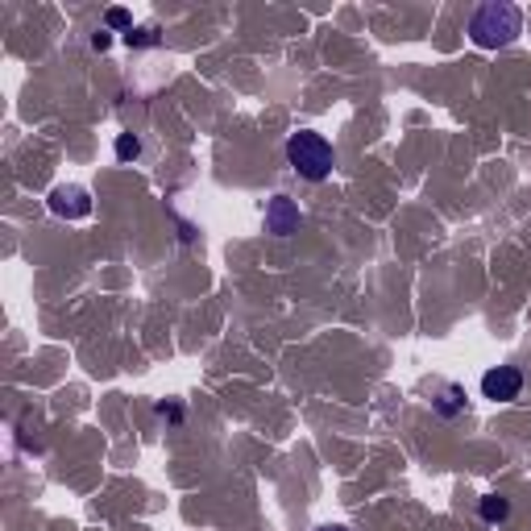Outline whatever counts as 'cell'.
I'll list each match as a JSON object with an SVG mask.
<instances>
[{
    "instance_id": "obj_4",
    "label": "cell",
    "mask_w": 531,
    "mask_h": 531,
    "mask_svg": "<svg viewBox=\"0 0 531 531\" xmlns=\"http://www.w3.org/2000/svg\"><path fill=\"white\" fill-rule=\"evenodd\" d=\"M523 390V374L515 366H494L481 374V395L494 398V403H511V398H519Z\"/></svg>"
},
{
    "instance_id": "obj_13",
    "label": "cell",
    "mask_w": 531,
    "mask_h": 531,
    "mask_svg": "<svg viewBox=\"0 0 531 531\" xmlns=\"http://www.w3.org/2000/svg\"><path fill=\"white\" fill-rule=\"evenodd\" d=\"M316 531H349V527H345V523H320Z\"/></svg>"
},
{
    "instance_id": "obj_7",
    "label": "cell",
    "mask_w": 531,
    "mask_h": 531,
    "mask_svg": "<svg viewBox=\"0 0 531 531\" xmlns=\"http://www.w3.org/2000/svg\"><path fill=\"white\" fill-rule=\"evenodd\" d=\"M113 154H116V163H137L142 158V137L137 133H116Z\"/></svg>"
},
{
    "instance_id": "obj_9",
    "label": "cell",
    "mask_w": 531,
    "mask_h": 531,
    "mask_svg": "<svg viewBox=\"0 0 531 531\" xmlns=\"http://www.w3.org/2000/svg\"><path fill=\"white\" fill-rule=\"evenodd\" d=\"M158 25H137V30H129L125 33V46H129V51H145V46H158Z\"/></svg>"
},
{
    "instance_id": "obj_3",
    "label": "cell",
    "mask_w": 531,
    "mask_h": 531,
    "mask_svg": "<svg viewBox=\"0 0 531 531\" xmlns=\"http://www.w3.org/2000/svg\"><path fill=\"white\" fill-rule=\"evenodd\" d=\"M46 208H51L59 220H88L96 204H92V191L83 183H59L46 195Z\"/></svg>"
},
{
    "instance_id": "obj_5",
    "label": "cell",
    "mask_w": 531,
    "mask_h": 531,
    "mask_svg": "<svg viewBox=\"0 0 531 531\" xmlns=\"http://www.w3.org/2000/svg\"><path fill=\"white\" fill-rule=\"evenodd\" d=\"M299 220H303V212H299V204L291 195H275L266 204V233L291 237V233H299Z\"/></svg>"
},
{
    "instance_id": "obj_1",
    "label": "cell",
    "mask_w": 531,
    "mask_h": 531,
    "mask_svg": "<svg viewBox=\"0 0 531 531\" xmlns=\"http://www.w3.org/2000/svg\"><path fill=\"white\" fill-rule=\"evenodd\" d=\"M523 33V9L511 0H486L470 17V42L481 51H502Z\"/></svg>"
},
{
    "instance_id": "obj_8",
    "label": "cell",
    "mask_w": 531,
    "mask_h": 531,
    "mask_svg": "<svg viewBox=\"0 0 531 531\" xmlns=\"http://www.w3.org/2000/svg\"><path fill=\"white\" fill-rule=\"evenodd\" d=\"M507 515H511V502L502 498V494H486V498H481V519L486 523H502Z\"/></svg>"
},
{
    "instance_id": "obj_6",
    "label": "cell",
    "mask_w": 531,
    "mask_h": 531,
    "mask_svg": "<svg viewBox=\"0 0 531 531\" xmlns=\"http://www.w3.org/2000/svg\"><path fill=\"white\" fill-rule=\"evenodd\" d=\"M465 403H470L465 387H461V382H444V387H440V395L432 398V411H436L440 419H452V415H461V411H465Z\"/></svg>"
},
{
    "instance_id": "obj_12",
    "label": "cell",
    "mask_w": 531,
    "mask_h": 531,
    "mask_svg": "<svg viewBox=\"0 0 531 531\" xmlns=\"http://www.w3.org/2000/svg\"><path fill=\"white\" fill-rule=\"evenodd\" d=\"M108 46H113V33H108V30H96L92 33V51H108Z\"/></svg>"
},
{
    "instance_id": "obj_10",
    "label": "cell",
    "mask_w": 531,
    "mask_h": 531,
    "mask_svg": "<svg viewBox=\"0 0 531 531\" xmlns=\"http://www.w3.org/2000/svg\"><path fill=\"white\" fill-rule=\"evenodd\" d=\"M104 30H108V33H113V30H125V33H129V30H133L129 9H108V13H104Z\"/></svg>"
},
{
    "instance_id": "obj_2",
    "label": "cell",
    "mask_w": 531,
    "mask_h": 531,
    "mask_svg": "<svg viewBox=\"0 0 531 531\" xmlns=\"http://www.w3.org/2000/svg\"><path fill=\"white\" fill-rule=\"evenodd\" d=\"M286 163L307 183H324L328 174H332V166H337V150H332V142H328L324 133L299 129L286 137Z\"/></svg>"
},
{
    "instance_id": "obj_11",
    "label": "cell",
    "mask_w": 531,
    "mask_h": 531,
    "mask_svg": "<svg viewBox=\"0 0 531 531\" xmlns=\"http://www.w3.org/2000/svg\"><path fill=\"white\" fill-rule=\"evenodd\" d=\"M158 415L171 419V424H179V419H183V407H179V403H158Z\"/></svg>"
}]
</instances>
